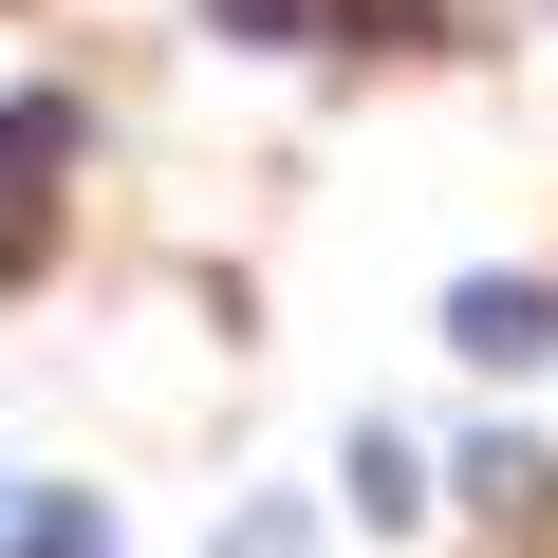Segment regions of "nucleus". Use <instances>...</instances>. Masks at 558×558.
Here are the masks:
<instances>
[{
    "instance_id": "1",
    "label": "nucleus",
    "mask_w": 558,
    "mask_h": 558,
    "mask_svg": "<svg viewBox=\"0 0 558 558\" xmlns=\"http://www.w3.org/2000/svg\"><path fill=\"white\" fill-rule=\"evenodd\" d=\"M447 354H465V373H539V354H558V279H502V260L447 279Z\"/></svg>"
},
{
    "instance_id": "2",
    "label": "nucleus",
    "mask_w": 558,
    "mask_h": 558,
    "mask_svg": "<svg viewBox=\"0 0 558 558\" xmlns=\"http://www.w3.org/2000/svg\"><path fill=\"white\" fill-rule=\"evenodd\" d=\"M205 38H260V57H336V38H391V0H205Z\"/></svg>"
},
{
    "instance_id": "3",
    "label": "nucleus",
    "mask_w": 558,
    "mask_h": 558,
    "mask_svg": "<svg viewBox=\"0 0 558 558\" xmlns=\"http://www.w3.org/2000/svg\"><path fill=\"white\" fill-rule=\"evenodd\" d=\"M0 558H112V502L94 484H38L20 521H0Z\"/></svg>"
},
{
    "instance_id": "4",
    "label": "nucleus",
    "mask_w": 558,
    "mask_h": 558,
    "mask_svg": "<svg viewBox=\"0 0 558 558\" xmlns=\"http://www.w3.org/2000/svg\"><path fill=\"white\" fill-rule=\"evenodd\" d=\"M465 502H484V521H539V502H558V465H539L521 428H484V447H465Z\"/></svg>"
},
{
    "instance_id": "5",
    "label": "nucleus",
    "mask_w": 558,
    "mask_h": 558,
    "mask_svg": "<svg viewBox=\"0 0 558 558\" xmlns=\"http://www.w3.org/2000/svg\"><path fill=\"white\" fill-rule=\"evenodd\" d=\"M38 168H75V94H0V186H38Z\"/></svg>"
},
{
    "instance_id": "6",
    "label": "nucleus",
    "mask_w": 558,
    "mask_h": 558,
    "mask_svg": "<svg viewBox=\"0 0 558 558\" xmlns=\"http://www.w3.org/2000/svg\"><path fill=\"white\" fill-rule=\"evenodd\" d=\"M299 539H317L299 502H242V521H223V558H299Z\"/></svg>"
},
{
    "instance_id": "7",
    "label": "nucleus",
    "mask_w": 558,
    "mask_h": 558,
    "mask_svg": "<svg viewBox=\"0 0 558 558\" xmlns=\"http://www.w3.org/2000/svg\"><path fill=\"white\" fill-rule=\"evenodd\" d=\"M38 223H57L38 186H0V279H38Z\"/></svg>"
},
{
    "instance_id": "8",
    "label": "nucleus",
    "mask_w": 558,
    "mask_h": 558,
    "mask_svg": "<svg viewBox=\"0 0 558 558\" xmlns=\"http://www.w3.org/2000/svg\"><path fill=\"white\" fill-rule=\"evenodd\" d=\"M0 521H20V502H0Z\"/></svg>"
}]
</instances>
